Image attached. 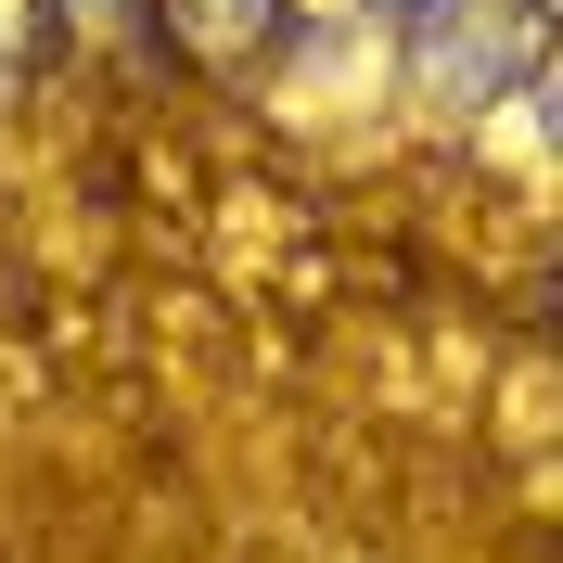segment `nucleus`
Segmentation results:
<instances>
[{"label":"nucleus","instance_id":"obj_3","mask_svg":"<svg viewBox=\"0 0 563 563\" xmlns=\"http://www.w3.org/2000/svg\"><path fill=\"white\" fill-rule=\"evenodd\" d=\"M372 13H397V26H410V13H422V0H372Z\"/></svg>","mask_w":563,"mask_h":563},{"label":"nucleus","instance_id":"obj_1","mask_svg":"<svg viewBox=\"0 0 563 563\" xmlns=\"http://www.w3.org/2000/svg\"><path fill=\"white\" fill-rule=\"evenodd\" d=\"M397 38H410V90L435 115H487L499 90H538V26L512 0H422Z\"/></svg>","mask_w":563,"mask_h":563},{"label":"nucleus","instance_id":"obj_2","mask_svg":"<svg viewBox=\"0 0 563 563\" xmlns=\"http://www.w3.org/2000/svg\"><path fill=\"white\" fill-rule=\"evenodd\" d=\"M167 13H179L192 52H218V65H282V52H295V13H282V0H167Z\"/></svg>","mask_w":563,"mask_h":563}]
</instances>
